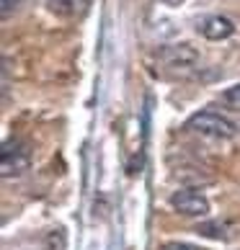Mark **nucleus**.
<instances>
[{
  "instance_id": "1",
  "label": "nucleus",
  "mask_w": 240,
  "mask_h": 250,
  "mask_svg": "<svg viewBox=\"0 0 240 250\" xmlns=\"http://www.w3.org/2000/svg\"><path fill=\"white\" fill-rule=\"evenodd\" d=\"M186 129L201 137H212V140H233L238 134V124L230 122L227 116L217 114V111H196L186 122Z\"/></svg>"
},
{
  "instance_id": "2",
  "label": "nucleus",
  "mask_w": 240,
  "mask_h": 250,
  "mask_svg": "<svg viewBox=\"0 0 240 250\" xmlns=\"http://www.w3.org/2000/svg\"><path fill=\"white\" fill-rule=\"evenodd\" d=\"M31 165V150L29 145L23 142H5L3 152H0V173L3 178H16V175H23Z\"/></svg>"
},
{
  "instance_id": "3",
  "label": "nucleus",
  "mask_w": 240,
  "mask_h": 250,
  "mask_svg": "<svg viewBox=\"0 0 240 250\" xmlns=\"http://www.w3.org/2000/svg\"><path fill=\"white\" fill-rule=\"evenodd\" d=\"M171 207L183 217H204L209 214V201L204 193H199L196 188H181L171 193Z\"/></svg>"
},
{
  "instance_id": "4",
  "label": "nucleus",
  "mask_w": 240,
  "mask_h": 250,
  "mask_svg": "<svg viewBox=\"0 0 240 250\" xmlns=\"http://www.w3.org/2000/svg\"><path fill=\"white\" fill-rule=\"evenodd\" d=\"M158 60L171 70H189L199 62V52L189 44H173V47H160Z\"/></svg>"
},
{
  "instance_id": "5",
  "label": "nucleus",
  "mask_w": 240,
  "mask_h": 250,
  "mask_svg": "<svg viewBox=\"0 0 240 250\" xmlns=\"http://www.w3.org/2000/svg\"><path fill=\"white\" fill-rule=\"evenodd\" d=\"M196 31L209 42H222V39H230V36L235 34V23H233V18H227V16H207L204 21L196 26Z\"/></svg>"
},
{
  "instance_id": "6",
  "label": "nucleus",
  "mask_w": 240,
  "mask_h": 250,
  "mask_svg": "<svg viewBox=\"0 0 240 250\" xmlns=\"http://www.w3.org/2000/svg\"><path fill=\"white\" fill-rule=\"evenodd\" d=\"M90 5L93 0H47V11L60 18H83Z\"/></svg>"
},
{
  "instance_id": "7",
  "label": "nucleus",
  "mask_w": 240,
  "mask_h": 250,
  "mask_svg": "<svg viewBox=\"0 0 240 250\" xmlns=\"http://www.w3.org/2000/svg\"><path fill=\"white\" fill-rule=\"evenodd\" d=\"M196 232L204 235V237H212V240H230L233 227H230L227 222L212 219V222H201V225H196Z\"/></svg>"
},
{
  "instance_id": "8",
  "label": "nucleus",
  "mask_w": 240,
  "mask_h": 250,
  "mask_svg": "<svg viewBox=\"0 0 240 250\" xmlns=\"http://www.w3.org/2000/svg\"><path fill=\"white\" fill-rule=\"evenodd\" d=\"M219 98H222L227 106H233V108H238V111H240V83H235V85L225 88Z\"/></svg>"
},
{
  "instance_id": "9",
  "label": "nucleus",
  "mask_w": 240,
  "mask_h": 250,
  "mask_svg": "<svg viewBox=\"0 0 240 250\" xmlns=\"http://www.w3.org/2000/svg\"><path fill=\"white\" fill-rule=\"evenodd\" d=\"M160 250H204V248L191 245V243H181V240H173V243H165Z\"/></svg>"
},
{
  "instance_id": "10",
  "label": "nucleus",
  "mask_w": 240,
  "mask_h": 250,
  "mask_svg": "<svg viewBox=\"0 0 240 250\" xmlns=\"http://www.w3.org/2000/svg\"><path fill=\"white\" fill-rule=\"evenodd\" d=\"M21 0H3V18H11V11H16Z\"/></svg>"
},
{
  "instance_id": "11",
  "label": "nucleus",
  "mask_w": 240,
  "mask_h": 250,
  "mask_svg": "<svg viewBox=\"0 0 240 250\" xmlns=\"http://www.w3.org/2000/svg\"><path fill=\"white\" fill-rule=\"evenodd\" d=\"M160 3H165L168 8H178V5H183L186 0H160Z\"/></svg>"
}]
</instances>
